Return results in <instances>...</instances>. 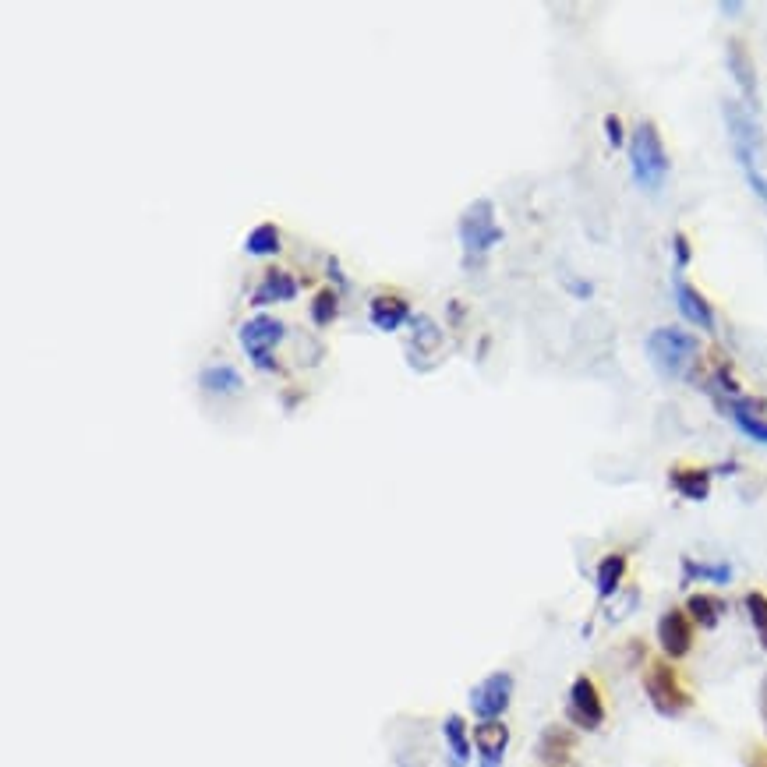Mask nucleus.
<instances>
[{"instance_id": "nucleus-27", "label": "nucleus", "mask_w": 767, "mask_h": 767, "mask_svg": "<svg viewBox=\"0 0 767 767\" xmlns=\"http://www.w3.org/2000/svg\"><path fill=\"white\" fill-rule=\"evenodd\" d=\"M672 251H676V269L683 273V269L690 266V241H686V234L672 237Z\"/></svg>"}, {"instance_id": "nucleus-28", "label": "nucleus", "mask_w": 767, "mask_h": 767, "mask_svg": "<svg viewBox=\"0 0 767 767\" xmlns=\"http://www.w3.org/2000/svg\"><path fill=\"white\" fill-rule=\"evenodd\" d=\"M605 135H608V145H612V149H619V145H623V121H619L616 114L605 117Z\"/></svg>"}, {"instance_id": "nucleus-10", "label": "nucleus", "mask_w": 767, "mask_h": 767, "mask_svg": "<svg viewBox=\"0 0 767 767\" xmlns=\"http://www.w3.org/2000/svg\"><path fill=\"white\" fill-rule=\"evenodd\" d=\"M672 287H676V304H679V312H683V319L693 322L697 329L714 333V312H711V304H707V297L700 294L697 287H690L683 276H676Z\"/></svg>"}, {"instance_id": "nucleus-3", "label": "nucleus", "mask_w": 767, "mask_h": 767, "mask_svg": "<svg viewBox=\"0 0 767 767\" xmlns=\"http://www.w3.org/2000/svg\"><path fill=\"white\" fill-rule=\"evenodd\" d=\"M630 167H633V181L644 191L658 195L665 177H669V152L661 145V135L651 121H640L633 128L630 138Z\"/></svg>"}, {"instance_id": "nucleus-20", "label": "nucleus", "mask_w": 767, "mask_h": 767, "mask_svg": "<svg viewBox=\"0 0 767 767\" xmlns=\"http://www.w3.org/2000/svg\"><path fill=\"white\" fill-rule=\"evenodd\" d=\"M725 605L722 598H714V594H693L690 601H686V616L693 619V623H700L704 630H711V626H718V619H722Z\"/></svg>"}, {"instance_id": "nucleus-2", "label": "nucleus", "mask_w": 767, "mask_h": 767, "mask_svg": "<svg viewBox=\"0 0 767 767\" xmlns=\"http://www.w3.org/2000/svg\"><path fill=\"white\" fill-rule=\"evenodd\" d=\"M697 354H700L697 336L686 333V329L661 326L647 336V357H651V365L665 379H686L690 368L697 365Z\"/></svg>"}, {"instance_id": "nucleus-7", "label": "nucleus", "mask_w": 767, "mask_h": 767, "mask_svg": "<svg viewBox=\"0 0 767 767\" xmlns=\"http://www.w3.org/2000/svg\"><path fill=\"white\" fill-rule=\"evenodd\" d=\"M513 697V676L509 672H492L488 679H481L471 690V711L478 714L481 722H499V714L509 707Z\"/></svg>"}, {"instance_id": "nucleus-6", "label": "nucleus", "mask_w": 767, "mask_h": 767, "mask_svg": "<svg viewBox=\"0 0 767 767\" xmlns=\"http://www.w3.org/2000/svg\"><path fill=\"white\" fill-rule=\"evenodd\" d=\"M287 336V326L273 315H255L241 326V347L244 354L251 357V365L259 368V372H269L273 368V347Z\"/></svg>"}, {"instance_id": "nucleus-29", "label": "nucleus", "mask_w": 767, "mask_h": 767, "mask_svg": "<svg viewBox=\"0 0 767 767\" xmlns=\"http://www.w3.org/2000/svg\"><path fill=\"white\" fill-rule=\"evenodd\" d=\"M760 718H764V729H767V679L760 683Z\"/></svg>"}, {"instance_id": "nucleus-11", "label": "nucleus", "mask_w": 767, "mask_h": 767, "mask_svg": "<svg viewBox=\"0 0 767 767\" xmlns=\"http://www.w3.org/2000/svg\"><path fill=\"white\" fill-rule=\"evenodd\" d=\"M725 61H729V71L736 78L739 92H743L746 107L757 110V71H753V57L746 54V46L739 39H732L729 50H725Z\"/></svg>"}, {"instance_id": "nucleus-4", "label": "nucleus", "mask_w": 767, "mask_h": 767, "mask_svg": "<svg viewBox=\"0 0 767 767\" xmlns=\"http://www.w3.org/2000/svg\"><path fill=\"white\" fill-rule=\"evenodd\" d=\"M499 241H502V227L499 220H495L492 198L471 202V206L464 209V216H460V244H464L467 262L485 259Z\"/></svg>"}, {"instance_id": "nucleus-21", "label": "nucleus", "mask_w": 767, "mask_h": 767, "mask_svg": "<svg viewBox=\"0 0 767 767\" xmlns=\"http://www.w3.org/2000/svg\"><path fill=\"white\" fill-rule=\"evenodd\" d=\"M570 750H573V736L566 729H545V736H541V746H538V753H541V760L545 764H566V757H570Z\"/></svg>"}, {"instance_id": "nucleus-13", "label": "nucleus", "mask_w": 767, "mask_h": 767, "mask_svg": "<svg viewBox=\"0 0 767 767\" xmlns=\"http://www.w3.org/2000/svg\"><path fill=\"white\" fill-rule=\"evenodd\" d=\"M509 743V729L502 722H481L474 729V746H478L481 767H502V753Z\"/></svg>"}, {"instance_id": "nucleus-19", "label": "nucleus", "mask_w": 767, "mask_h": 767, "mask_svg": "<svg viewBox=\"0 0 767 767\" xmlns=\"http://www.w3.org/2000/svg\"><path fill=\"white\" fill-rule=\"evenodd\" d=\"M442 736L449 743V753H453V767H464L467 757H471V736H467V725L460 714H449L446 725H442Z\"/></svg>"}, {"instance_id": "nucleus-18", "label": "nucleus", "mask_w": 767, "mask_h": 767, "mask_svg": "<svg viewBox=\"0 0 767 767\" xmlns=\"http://www.w3.org/2000/svg\"><path fill=\"white\" fill-rule=\"evenodd\" d=\"M626 577V555L612 552L598 562V598H612Z\"/></svg>"}, {"instance_id": "nucleus-17", "label": "nucleus", "mask_w": 767, "mask_h": 767, "mask_svg": "<svg viewBox=\"0 0 767 767\" xmlns=\"http://www.w3.org/2000/svg\"><path fill=\"white\" fill-rule=\"evenodd\" d=\"M198 382H202L206 393H216V396H230V393H237V389L244 386L241 372H237L234 365H209L206 372L198 375Z\"/></svg>"}, {"instance_id": "nucleus-1", "label": "nucleus", "mask_w": 767, "mask_h": 767, "mask_svg": "<svg viewBox=\"0 0 767 767\" xmlns=\"http://www.w3.org/2000/svg\"><path fill=\"white\" fill-rule=\"evenodd\" d=\"M722 117H725V128H729L732 156H736V163H739V170H743L746 184H750L753 195H757L760 202L767 206V177L760 174V167H757L764 138H760L757 121H753V110L739 107L736 99H725V103H722Z\"/></svg>"}, {"instance_id": "nucleus-8", "label": "nucleus", "mask_w": 767, "mask_h": 767, "mask_svg": "<svg viewBox=\"0 0 767 767\" xmlns=\"http://www.w3.org/2000/svg\"><path fill=\"white\" fill-rule=\"evenodd\" d=\"M570 722L580 729H601L605 722V700L591 676H577L570 686Z\"/></svg>"}, {"instance_id": "nucleus-9", "label": "nucleus", "mask_w": 767, "mask_h": 767, "mask_svg": "<svg viewBox=\"0 0 767 767\" xmlns=\"http://www.w3.org/2000/svg\"><path fill=\"white\" fill-rule=\"evenodd\" d=\"M658 644L665 651V658H686L693 647V619L686 616L683 608H669L658 619Z\"/></svg>"}, {"instance_id": "nucleus-12", "label": "nucleus", "mask_w": 767, "mask_h": 767, "mask_svg": "<svg viewBox=\"0 0 767 767\" xmlns=\"http://www.w3.org/2000/svg\"><path fill=\"white\" fill-rule=\"evenodd\" d=\"M368 319H372V326L379 329V333H396L403 322L411 319V304L396 294H386V297L379 294L368 304Z\"/></svg>"}, {"instance_id": "nucleus-25", "label": "nucleus", "mask_w": 767, "mask_h": 767, "mask_svg": "<svg viewBox=\"0 0 767 767\" xmlns=\"http://www.w3.org/2000/svg\"><path fill=\"white\" fill-rule=\"evenodd\" d=\"M312 319H315V326H329V322L336 319V294L333 290H322V294L312 301Z\"/></svg>"}, {"instance_id": "nucleus-30", "label": "nucleus", "mask_w": 767, "mask_h": 767, "mask_svg": "<svg viewBox=\"0 0 767 767\" xmlns=\"http://www.w3.org/2000/svg\"><path fill=\"white\" fill-rule=\"evenodd\" d=\"M718 11H722V15H739V11H743V4H736V0L729 4V0H725V4H718Z\"/></svg>"}, {"instance_id": "nucleus-24", "label": "nucleus", "mask_w": 767, "mask_h": 767, "mask_svg": "<svg viewBox=\"0 0 767 767\" xmlns=\"http://www.w3.org/2000/svg\"><path fill=\"white\" fill-rule=\"evenodd\" d=\"M683 570H686V580L700 577V580H714V584H729L732 580V566H725V562H718V566H700V562L686 559Z\"/></svg>"}, {"instance_id": "nucleus-22", "label": "nucleus", "mask_w": 767, "mask_h": 767, "mask_svg": "<svg viewBox=\"0 0 767 767\" xmlns=\"http://www.w3.org/2000/svg\"><path fill=\"white\" fill-rule=\"evenodd\" d=\"M244 251H248V255H255V259L276 255V251H280V230H276L273 223H259V227L244 237Z\"/></svg>"}, {"instance_id": "nucleus-23", "label": "nucleus", "mask_w": 767, "mask_h": 767, "mask_svg": "<svg viewBox=\"0 0 767 767\" xmlns=\"http://www.w3.org/2000/svg\"><path fill=\"white\" fill-rule=\"evenodd\" d=\"M746 612H750V623H753V630H757L760 644L767 647V594H760V591L746 594Z\"/></svg>"}, {"instance_id": "nucleus-31", "label": "nucleus", "mask_w": 767, "mask_h": 767, "mask_svg": "<svg viewBox=\"0 0 767 767\" xmlns=\"http://www.w3.org/2000/svg\"><path fill=\"white\" fill-rule=\"evenodd\" d=\"M750 767H767V750H760V753H753V760H750Z\"/></svg>"}, {"instance_id": "nucleus-15", "label": "nucleus", "mask_w": 767, "mask_h": 767, "mask_svg": "<svg viewBox=\"0 0 767 767\" xmlns=\"http://www.w3.org/2000/svg\"><path fill=\"white\" fill-rule=\"evenodd\" d=\"M669 481L690 502H704L707 492H711V471H704V467H672Z\"/></svg>"}, {"instance_id": "nucleus-16", "label": "nucleus", "mask_w": 767, "mask_h": 767, "mask_svg": "<svg viewBox=\"0 0 767 767\" xmlns=\"http://www.w3.org/2000/svg\"><path fill=\"white\" fill-rule=\"evenodd\" d=\"M725 411H729L732 425H736L739 432L746 435V439L764 442V446H767V421L757 418V414L750 411V403H746V400H729V403H725Z\"/></svg>"}, {"instance_id": "nucleus-26", "label": "nucleus", "mask_w": 767, "mask_h": 767, "mask_svg": "<svg viewBox=\"0 0 767 767\" xmlns=\"http://www.w3.org/2000/svg\"><path fill=\"white\" fill-rule=\"evenodd\" d=\"M439 340H442V333L435 329V322L428 319V315H418V319H414V347L425 350V347H435Z\"/></svg>"}, {"instance_id": "nucleus-5", "label": "nucleus", "mask_w": 767, "mask_h": 767, "mask_svg": "<svg viewBox=\"0 0 767 767\" xmlns=\"http://www.w3.org/2000/svg\"><path fill=\"white\" fill-rule=\"evenodd\" d=\"M644 693L647 700L654 704V711L665 714V718H676V714L690 711L693 697L683 683H679L676 669H672L669 661H651L644 672Z\"/></svg>"}, {"instance_id": "nucleus-14", "label": "nucleus", "mask_w": 767, "mask_h": 767, "mask_svg": "<svg viewBox=\"0 0 767 767\" xmlns=\"http://www.w3.org/2000/svg\"><path fill=\"white\" fill-rule=\"evenodd\" d=\"M294 297H297V280L290 273H283V269H273V273H266V280L255 287L251 304H255V308H266V304L294 301Z\"/></svg>"}]
</instances>
